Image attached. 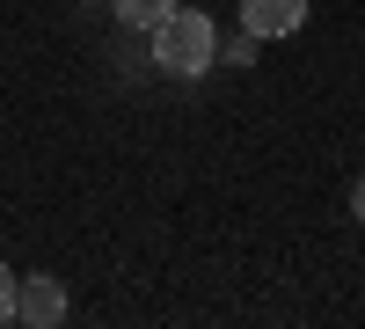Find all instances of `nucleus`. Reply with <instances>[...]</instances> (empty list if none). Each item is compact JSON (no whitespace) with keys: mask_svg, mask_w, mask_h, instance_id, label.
I'll return each mask as SVG.
<instances>
[{"mask_svg":"<svg viewBox=\"0 0 365 329\" xmlns=\"http://www.w3.org/2000/svg\"><path fill=\"white\" fill-rule=\"evenodd\" d=\"M146 37H154V66L175 74V81H190V74H205L220 59V29H212L205 8H168Z\"/></svg>","mask_w":365,"mask_h":329,"instance_id":"nucleus-1","label":"nucleus"},{"mask_svg":"<svg viewBox=\"0 0 365 329\" xmlns=\"http://www.w3.org/2000/svg\"><path fill=\"white\" fill-rule=\"evenodd\" d=\"M241 29L249 37H299L307 29V0H241Z\"/></svg>","mask_w":365,"mask_h":329,"instance_id":"nucleus-2","label":"nucleus"},{"mask_svg":"<svg viewBox=\"0 0 365 329\" xmlns=\"http://www.w3.org/2000/svg\"><path fill=\"white\" fill-rule=\"evenodd\" d=\"M15 322H29V329H44V322H66V285L58 278H15Z\"/></svg>","mask_w":365,"mask_h":329,"instance_id":"nucleus-3","label":"nucleus"},{"mask_svg":"<svg viewBox=\"0 0 365 329\" xmlns=\"http://www.w3.org/2000/svg\"><path fill=\"white\" fill-rule=\"evenodd\" d=\"M110 8H117V22H132V29H154V22L175 8V0H110Z\"/></svg>","mask_w":365,"mask_h":329,"instance_id":"nucleus-4","label":"nucleus"},{"mask_svg":"<svg viewBox=\"0 0 365 329\" xmlns=\"http://www.w3.org/2000/svg\"><path fill=\"white\" fill-rule=\"evenodd\" d=\"M0 322H15V271L0 263Z\"/></svg>","mask_w":365,"mask_h":329,"instance_id":"nucleus-5","label":"nucleus"},{"mask_svg":"<svg viewBox=\"0 0 365 329\" xmlns=\"http://www.w3.org/2000/svg\"><path fill=\"white\" fill-rule=\"evenodd\" d=\"M351 220H365V176L351 183Z\"/></svg>","mask_w":365,"mask_h":329,"instance_id":"nucleus-6","label":"nucleus"}]
</instances>
